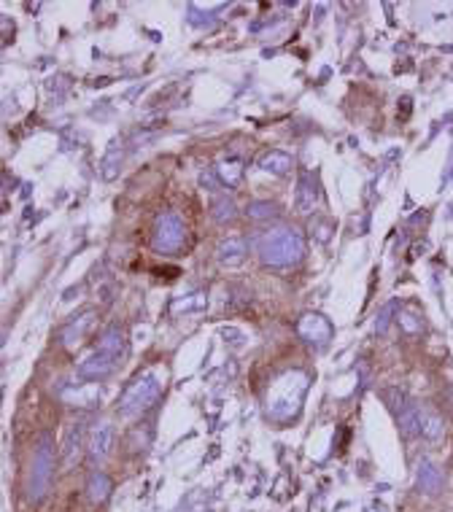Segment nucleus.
Masks as SVG:
<instances>
[{"label":"nucleus","instance_id":"nucleus-3","mask_svg":"<svg viewBox=\"0 0 453 512\" xmlns=\"http://www.w3.org/2000/svg\"><path fill=\"white\" fill-rule=\"evenodd\" d=\"M54 477V442L49 434H41L36 453H33V467H30V483H27V496L33 502H41L52 488Z\"/></svg>","mask_w":453,"mask_h":512},{"label":"nucleus","instance_id":"nucleus-4","mask_svg":"<svg viewBox=\"0 0 453 512\" xmlns=\"http://www.w3.org/2000/svg\"><path fill=\"white\" fill-rule=\"evenodd\" d=\"M186 243V226L184 219L173 210H167L162 216H157L154 224V235H151V248L157 254H176L181 251Z\"/></svg>","mask_w":453,"mask_h":512},{"label":"nucleus","instance_id":"nucleus-17","mask_svg":"<svg viewBox=\"0 0 453 512\" xmlns=\"http://www.w3.org/2000/svg\"><path fill=\"white\" fill-rule=\"evenodd\" d=\"M421 437L427 442H440L445 437V424H443V418L437 412H424V418H421Z\"/></svg>","mask_w":453,"mask_h":512},{"label":"nucleus","instance_id":"nucleus-7","mask_svg":"<svg viewBox=\"0 0 453 512\" xmlns=\"http://www.w3.org/2000/svg\"><path fill=\"white\" fill-rule=\"evenodd\" d=\"M114 367H116V359L114 356H108L103 350H95V353H89L82 364H79V375L86 378V380H100V378H108L114 372Z\"/></svg>","mask_w":453,"mask_h":512},{"label":"nucleus","instance_id":"nucleus-12","mask_svg":"<svg viewBox=\"0 0 453 512\" xmlns=\"http://www.w3.org/2000/svg\"><path fill=\"white\" fill-rule=\"evenodd\" d=\"M421 418H424V412L418 405H408V408L402 410V412H397V424H399V431H402V437H418L421 434Z\"/></svg>","mask_w":453,"mask_h":512},{"label":"nucleus","instance_id":"nucleus-1","mask_svg":"<svg viewBox=\"0 0 453 512\" xmlns=\"http://www.w3.org/2000/svg\"><path fill=\"white\" fill-rule=\"evenodd\" d=\"M305 256V238L297 229H272L259 240V259L268 267H291Z\"/></svg>","mask_w":453,"mask_h":512},{"label":"nucleus","instance_id":"nucleus-19","mask_svg":"<svg viewBox=\"0 0 453 512\" xmlns=\"http://www.w3.org/2000/svg\"><path fill=\"white\" fill-rule=\"evenodd\" d=\"M246 216L251 222H270L278 216V205L270 203V200H254L246 205Z\"/></svg>","mask_w":453,"mask_h":512},{"label":"nucleus","instance_id":"nucleus-25","mask_svg":"<svg viewBox=\"0 0 453 512\" xmlns=\"http://www.w3.org/2000/svg\"><path fill=\"white\" fill-rule=\"evenodd\" d=\"M394 310H397V302H389V305L381 307V313H378V318H375V332H378V334H383V332L389 329Z\"/></svg>","mask_w":453,"mask_h":512},{"label":"nucleus","instance_id":"nucleus-9","mask_svg":"<svg viewBox=\"0 0 453 512\" xmlns=\"http://www.w3.org/2000/svg\"><path fill=\"white\" fill-rule=\"evenodd\" d=\"M246 254H248L246 240H243V238H235V235H232V238H224V240L219 243V248H216V259L227 267L240 265V262L246 259Z\"/></svg>","mask_w":453,"mask_h":512},{"label":"nucleus","instance_id":"nucleus-10","mask_svg":"<svg viewBox=\"0 0 453 512\" xmlns=\"http://www.w3.org/2000/svg\"><path fill=\"white\" fill-rule=\"evenodd\" d=\"M92 321H95V310H84L76 321H70V324L60 332L62 346H65V348H73V346L84 337V332L92 327Z\"/></svg>","mask_w":453,"mask_h":512},{"label":"nucleus","instance_id":"nucleus-27","mask_svg":"<svg viewBox=\"0 0 453 512\" xmlns=\"http://www.w3.org/2000/svg\"><path fill=\"white\" fill-rule=\"evenodd\" d=\"M451 178H453V154H451V162H448V173L443 176V184H448Z\"/></svg>","mask_w":453,"mask_h":512},{"label":"nucleus","instance_id":"nucleus-22","mask_svg":"<svg viewBox=\"0 0 453 512\" xmlns=\"http://www.w3.org/2000/svg\"><path fill=\"white\" fill-rule=\"evenodd\" d=\"M208 302V297L203 291H194V294H186V297H178V300H173V313H181V310H197V307H203Z\"/></svg>","mask_w":453,"mask_h":512},{"label":"nucleus","instance_id":"nucleus-11","mask_svg":"<svg viewBox=\"0 0 453 512\" xmlns=\"http://www.w3.org/2000/svg\"><path fill=\"white\" fill-rule=\"evenodd\" d=\"M316 200H318L316 181H313L310 173H302L300 181H297V200H294V205H297L300 213H310V210L316 208Z\"/></svg>","mask_w":453,"mask_h":512},{"label":"nucleus","instance_id":"nucleus-23","mask_svg":"<svg viewBox=\"0 0 453 512\" xmlns=\"http://www.w3.org/2000/svg\"><path fill=\"white\" fill-rule=\"evenodd\" d=\"M397 324H399V329H402L405 334H421V332H424V321H421L415 313H410V310H402V313L397 316Z\"/></svg>","mask_w":453,"mask_h":512},{"label":"nucleus","instance_id":"nucleus-14","mask_svg":"<svg viewBox=\"0 0 453 512\" xmlns=\"http://www.w3.org/2000/svg\"><path fill=\"white\" fill-rule=\"evenodd\" d=\"M98 350H103L108 356H114V359H119L124 353V332L119 327H108L103 332V337H100V343H98Z\"/></svg>","mask_w":453,"mask_h":512},{"label":"nucleus","instance_id":"nucleus-2","mask_svg":"<svg viewBox=\"0 0 453 512\" xmlns=\"http://www.w3.org/2000/svg\"><path fill=\"white\" fill-rule=\"evenodd\" d=\"M160 391H162L160 372H144V375H138L124 389L122 396H119V415H138V412L148 410L157 402Z\"/></svg>","mask_w":453,"mask_h":512},{"label":"nucleus","instance_id":"nucleus-18","mask_svg":"<svg viewBox=\"0 0 453 512\" xmlns=\"http://www.w3.org/2000/svg\"><path fill=\"white\" fill-rule=\"evenodd\" d=\"M210 216H213V222H219V224H229V222H235V216H238V208L232 203V197H216L213 205H210Z\"/></svg>","mask_w":453,"mask_h":512},{"label":"nucleus","instance_id":"nucleus-16","mask_svg":"<svg viewBox=\"0 0 453 512\" xmlns=\"http://www.w3.org/2000/svg\"><path fill=\"white\" fill-rule=\"evenodd\" d=\"M216 176L222 178V184L235 189V186L240 184V178H243V162L240 160H222V162L216 164Z\"/></svg>","mask_w":453,"mask_h":512},{"label":"nucleus","instance_id":"nucleus-21","mask_svg":"<svg viewBox=\"0 0 453 512\" xmlns=\"http://www.w3.org/2000/svg\"><path fill=\"white\" fill-rule=\"evenodd\" d=\"M82 424H76L73 429L68 431V442H65V464L73 467V461H79V453H82Z\"/></svg>","mask_w":453,"mask_h":512},{"label":"nucleus","instance_id":"nucleus-24","mask_svg":"<svg viewBox=\"0 0 453 512\" xmlns=\"http://www.w3.org/2000/svg\"><path fill=\"white\" fill-rule=\"evenodd\" d=\"M383 399L389 402V408H392L394 412H402V410L410 405V402H408V394L402 389H386L383 391Z\"/></svg>","mask_w":453,"mask_h":512},{"label":"nucleus","instance_id":"nucleus-26","mask_svg":"<svg viewBox=\"0 0 453 512\" xmlns=\"http://www.w3.org/2000/svg\"><path fill=\"white\" fill-rule=\"evenodd\" d=\"M310 229H316V238H318L321 243H327V240H330V235L335 232L332 222H327V219H321V222H313V226H310Z\"/></svg>","mask_w":453,"mask_h":512},{"label":"nucleus","instance_id":"nucleus-6","mask_svg":"<svg viewBox=\"0 0 453 512\" xmlns=\"http://www.w3.org/2000/svg\"><path fill=\"white\" fill-rule=\"evenodd\" d=\"M111 445H114V426L108 421H100L95 424L92 431H89V458L95 464L105 461L111 456Z\"/></svg>","mask_w":453,"mask_h":512},{"label":"nucleus","instance_id":"nucleus-15","mask_svg":"<svg viewBox=\"0 0 453 512\" xmlns=\"http://www.w3.org/2000/svg\"><path fill=\"white\" fill-rule=\"evenodd\" d=\"M111 477L105 474V472H92V477H89V483H86V493H89V499L92 502H105L108 496H111Z\"/></svg>","mask_w":453,"mask_h":512},{"label":"nucleus","instance_id":"nucleus-20","mask_svg":"<svg viewBox=\"0 0 453 512\" xmlns=\"http://www.w3.org/2000/svg\"><path fill=\"white\" fill-rule=\"evenodd\" d=\"M122 157H124V151L119 148V143H114L111 148H108V154H105V160H103V178L105 181H114L116 176H119V164H122Z\"/></svg>","mask_w":453,"mask_h":512},{"label":"nucleus","instance_id":"nucleus-5","mask_svg":"<svg viewBox=\"0 0 453 512\" xmlns=\"http://www.w3.org/2000/svg\"><path fill=\"white\" fill-rule=\"evenodd\" d=\"M297 332L300 337L313 346V348H324L332 340V324L330 318H324L321 313H305L300 321H297Z\"/></svg>","mask_w":453,"mask_h":512},{"label":"nucleus","instance_id":"nucleus-13","mask_svg":"<svg viewBox=\"0 0 453 512\" xmlns=\"http://www.w3.org/2000/svg\"><path fill=\"white\" fill-rule=\"evenodd\" d=\"M291 157L284 154V151H278V148H272V151H265L262 154V160H259V167L265 170V173H272V176H286L289 170H291Z\"/></svg>","mask_w":453,"mask_h":512},{"label":"nucleus","instance_id":"nucleus-8","mask_svg":"<svg viewBox=\"0 0 453 512\" xmlns=\"http://www.w3.org/2000/svg\"><path fill=\"white\" fill-rule=\"evenodd\" d=\"M443 483H445V477H443L440 467L424 458L418 464V491L427 493V496H434V493L443 491Z\"/></svg>","mask_w":453,"mask_h":512}]
</instances>
